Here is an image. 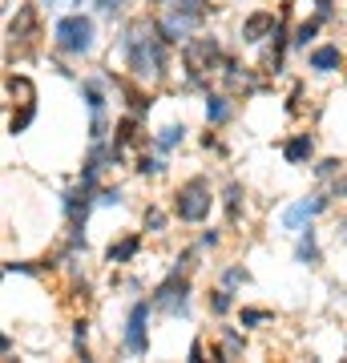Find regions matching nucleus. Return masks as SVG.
<instances>
[{
    "label": "nucleus",
    "instance_id": "nucleus-1",
    "mask_svg": "<svg viewBox=\"0 0 347 363\" xmlns=\"http://www.w3.org/2000/svg\"><path fill=\"white\" fill-rule=\"evenodd\" d=\"M166 33L154 21H133V25L121 33V57H126V69L138 81H158L166 73Z\"/></svg>",
    "mask_w": 347,
    "mask_h": 363
},
{
    "label": "nucleus",
    "instance_id": "nucleus-2",
    "mask_svg": "<svg viewBox=\"0 0 347 363\" xmlns=\"http://www.w3.org/2000/svg\"><path fill=\"white\" fill-rule=\"evenodd\" d=\"M210 206H214V190H210L206 178H190L174 190V214L182 222H206L210 218Z\"/></svg>",
    "mask_w": 347,
    "mask_h": 363
},
{
    "label": "nucleus",
    "instance_id": "nucleus-3",
    "mask_svg": "<svg viewBox=\"0 0 347 363\" xmlns=\"http://www.w3.org/2000/svg\"><path fill=\"white\" fill-rule=\"evenodd\" d=\"M53 45L61 52H69V57H85V52L93 49V21L89 16H61L57 25H53Z\"/></svg>",
    "mask_w": 347,
    "mask_h": 363
},
{
    "label": "nucleus",
    "instance_id": "nucleus-4",
    "mask_svg": "<svg viewBox=\"0 0 347 363\" xmlns=\"http://www.w3.org/2000/svg\"><path fill=\"white\" fill-rule=\"evenodd\" d=\"M219 61H222V49H219L214 37H194V40H186V49H182V65H186L190 81H206L219 69Z\"/></svg>",
    "mask_w": 347,
    "mask_h": 363
},
{
    "label": "nucleus",
    "instance_id": "nucleus-5",
    "mask_svg": "<svg viewBox=\"0 0 347 363\" xmlns=\"http://www.w3.org/2000/svg\"><path fill=\"white\" fill-rule=\"evenodd\" d=\"M150 347V303H133L126 323V351L129 355H145Z\"/></svg>",
    "mask_w": 347,
    "mask_h": 363
},
{
    "label": "nucleus",
    "instance_id": "nucleus-6",
    "mask_svg": "<svg viewBox=\"0 0 347 363\" xmlns=\"http://www.w3.org/2000/svg\"><path fill=\"white\" fill-rule=\"evenodd\" d=\"M186 295H190V279L186 274H170L166 283L158 286V295H154V307H162L166 315H174V311H186Z\"/></svg>",
    "mask_w": 347,
    "mask_h": 363
},
{
    "label": "nucleus",
    "instance_id": "nucleus-7",
    "mask_svg": "<svg viewBox=\"0 0 347 363\" xmlns=\"http://www.w3.org/2000/svg\"><path fill=\"white\" fill-rule=\"evenodd\" d=\"M275 28H279L275 13H250L243 21V40H246V45H258L263 37H275Z\"/></svg>",
    "mask_w": 347,
    "mask_h": 363
},
{
    "label": "nucleus",
    "instance_id": "nucleus-8",
    "mask_svg": "<svg viewBox=\"0 0 347 363\" xmlns=\"http://www.w3.org/2000/svg\"><path fill=\"white\" fill-rule=\"evenodd\" d=\"M319 210H327V198H323V194H315L311 202H295V206L283 214V226H287V230H295V226H303V222L315 218Z\"/></svg>",
    "mask_w": 347,
    "mask_h": 363
},
{
    "label": "nucleus",
    "instance_id": "nucleus-9",
    "mask_svg": "<svg viewBox=\"0 0 347 363\" xmlns=\"http://www.w3.org/2000/svg\"><path fill=\"white\" fill-rule=\"evenodd\" d=\"M307 65L315 73H335V69L343 65V52H339V45H319V49H311Z\"/></svg>",
    "mask_w": 347,
    "mask_h": 363
},
{
    "label": "nucleus",
    "instance_id": "nucleus-10",
    "mask_svg": "<svg viewBox=\"0 0 347 363\" xmlns=\"http://www.w3.org/2000/svg\"><path fill=\"white\" fill-rule=\"evenodd\" d=\"M9 37H13V40H21V45L37 37V4H25V9L16 13V21L9 25Z\"/></svg>",
    "mask_w": 347,
    "mask_h": 363
},
{
    "label": "nucleus",
    "instance_id": "nucleus-11",
    "mask_svg": "<svg viewBox=\"0 0 347 363\" xmlns=\"http://www.w3.org/2000/svg\"><path fill=\"white\" fill-rule=\"evenodd\" d=\"M138 250H142V234H126L121 242H109V250H105V262L121 267V262H129Z\"/></svg>",
    "mask_w": 347,
    "mask_h": 363
},
{
    "label": "nucleus",
    "instance_id": "nucleus-12",
    "mask_svg": "<svg viewBox=\"0 0 347 363\" xmlns=\"http://www.w3.org/2000/svg\"><path fill=\"white\" fill-rule=\"evenodd\" d=\"M311 154H315V138H311V133H295V138L283 145V157L291 162V166H303Z\"/></svg>",
    "mask_w": 347,
    "mask_h": 363
},
{
    "label": "nucleus",
    "instance_id": "nucleus-13",
    "mask_svg": "<svg viewBox=\"0 0 347 363\" xmlns=\"http://www.w3.org/2000/svg\"><path fill=\"white\" fill-rule=\"evenodd\" d=\"M138 117H142V113H133V109H129V113L117 121V138H114V142L121 145V150H126V145H138V142H142V121H138Z\"/></svg>",
    "mask_w": 347,
    "mask_h": 363
},
{
    "label": "nucleus",
    "instance_id": "nucleus-14",
    "mask_svg": "<svg viewBox=\"0 0 347 363\" xmlns=\"http://www.w3.org/2000/svg\"><path fill=\"white\" fill-rule=\"evenodd\" d=\"M4 89H9V97H13L16 105H33V97H37V89H33V81H28L25 73H9V81H4Z\"/></svg>",
    "mask_w": 347,
    "mask_h": 363
},
{
    "label": "nucleus",
    "instance_id": "nucleus-15",
    "mask_svg": "<svg viewBox=\"0 0 347 363\" xmlns=\"http://www.w3.org/2000/svg\"><path fill=\"white\" fill-rule=\"evenodd\" d=\"M226 117H231V101H226L222 93H210V97H206V121H210V125H222Z\"/></svg>",
    "mask_w": 347,
    "mask_h": 363
},
{
    "label": "nucleus",
    "instance_id": "nucleus-16",
    "mask_svg": "<svg viewBox=\"0 0 347 363\" xmlns=\"http://www.w3.org/2000/svg\"><path fill=\"white\" fill-rule=\"evenodd\" d=\"M299 262H307V267L319 262V242H315V230H311V226H307V234L299 238Z\"/></svg>",
    "mask_w": 347,
    "mask_h": 363
},
{
    "label": "nucleus",
    "instance_id": "nucleus-17",
    "mask_svg": "<svg viewBox=\"0 0 347 363\" xmlns=\"http://www.w3.org/2000/svg\"><path fill=\"white\" fill-rule=\"evenodd\" d=\"M243 186H238V182H231V186H226V218L231 222H238V210H243Z\"/></svg>",
    "mask_w": 347,
    "mask_h": 363
},
{
    "label": "nucleus",
    "instance_id": "nucleus-18",
    "mask_svg": "<svg viewBox=\"0 0 347 363\" xmlns=\"http://www.w3.org/2000/svg\"><path fill=\"white\" fill-rule=\"evenodd\" d=\"M319 25H323L319 16H311V21H303V25L295 28V37H291V40H295L299 49H307L311 40H315V33H319Z\"/></svg>",
    "mask_w": 347,
    "mask_h": 363
},
{
    "label": "nucleus",
    "instance_id": "nucleus-19",
    "mask_svg": "<svg viewBox=\"0 0 347 363\" xmlns=\"http://www.w3.org/2000/svg\"><path fill=\"white\" fill-rule=\"evenodd\" d=\"M81 93H85V101H89L93 113H101V109H105V93H101L97 81H81Z\"/></svg>",
    "mask_w": 347,
    "mask_h": 363
},
{
    "label": "nucleus",
    "instance_id": "nucleus-20",
    "mask_svg": "<svg viewBox=\"0 0 347 363\" xmlns=\"http://www.w3.org/2000/svg\"><path fill=\"white\" fill-rule=\"evenodd\" d=\"M33 113H37V105H21V113H13V117H9V133L28 130V121H33Z\"/></svg>",
    "mask_w": 347,
    "mask_h": 363
},
{
    "label": "nucleus",
    "instance_id": "nucleus-21",
    "mask_svg": "<svg viewBox=\"0 0 347 363\" xmlns=\"http://www.w3.org/2000/svg\"><path fill=\"white\" fill-rule=\"evenodd\" d=\"M231 307H234L231 286H222V291H214V295H210V311H214V315H226Z\"/></svg>",
    "mask_w": 347,
    "mask_h": 363
},
{
    "label": "nucleus",
    "instance_id": "nucleus-22",
    "mask_svg": "<svg viewBox=\"0 0 347 363\" xmlns=\"http://www.w3.org/2000/svg\"><path fill=\"white\" fill-rule=\"evenodd\" d=\"M182 138H186L182 125H166V130L158 133V145H162V150H174V145H182Z\"/></svg>",
    "mask_w": 347,
    "mask_h": 363
},
{
    "label": "nucleus",
    "instance_id": "nucleus-23",
    "mask_svg": "<svg viewBox=\"0 0 347 363\" xmlns=\"http://www.w3.org/2000/svg\"><path fill=\"white\" fill-rule=\"evenodd\" d=\"M275 311H263V307H243V327H258V323H270Z\"/></svg>",
    "mask_w": 347,
    "mask_h": 363
},
{
    "label": "nucleus",
    "instance_id": "nucleus-24",
    "mask_svg": "<svg viewBox=\"0 0 347 363\" xmlns=\"http://www.w3.org/2000/svg\"><path fill=\"white\" fill-rule=\"evenodd\" d=\"M339 166H343V162L327 157V162H319V166H315V174H319V178H331V174H339Z\"/></svg>",
    "mask_w": 347,
    "mask_h": 363
},
{
    "label": "nucleus",
    "instance_id": "nucleus-25",
    "mask_svg": "<svg viewBox=\"0 0 347 363\" xmlns=\"http://www.w3.org/2000/svg\"><path fill=\"white\" fill-rule=\"evenodd\" d=\"M138 174H162V162H154V157H138Z\"/></svg>",
    "mask_w": 347,
    "mask_h": 363
},
{
    "label": "nucleus",
    "instance_id": "nucleus-26",
    "mask_svg": "<svg viewBox=\"0 0 347 363\" xmlns=\"http://www.w3.org/2000/svg\"><path fill=\"white\" fill-rule=\"evenodd\" d=\"M246 279H250V274H246L243 267H231V271H226V286H238V283H246Z\"/></svg>",
    "mask_w": 347,
    "mask_h": 363
},
{
    "label": "nucleus",
    "instance_id": "nucleus-27",
    "mask_svg": "<svg viewBox=\"0 0 347 363\" xmlns=\"http://www.w3.org/2000/svg\"><path fill=\"white\" fill-rule=\"evenodd\" d=\"M145 226H150V230H162V226H166V214H162V210H150V214H145Z\"/></svg>",
    "mask_w": 347,
    "mask_h": 363
},
{
    "label": "nucleus",
    "instance_id": "nucleus-28",
    "mask_svg": "<svg viewBox=\"0 0 347 363\" xmlns=\"http://www.w3.org/2000/svg\"><path fill=\"white\" fill-rule=\"evenodd\" d=\"M101 4V13H114V9H121V0H97Z\"/></svg>",
    "mask_w": 347,
    "mask_h": 363
},
{
    "label": "nucleus",
    "instance_id": "nucleus-29",
    "mask_svg": "<svg viewBox=\"0 0 347 363\" xmlns=\"http://www.w3.org/2000/svg\"><path fill=\"white\" fill-rule=\"evenodd\" d=\"M40 4H81V0H40Z\"/></svg>",
    "mask_w": 347,
    "mask_h": 363
}]
</instances>
